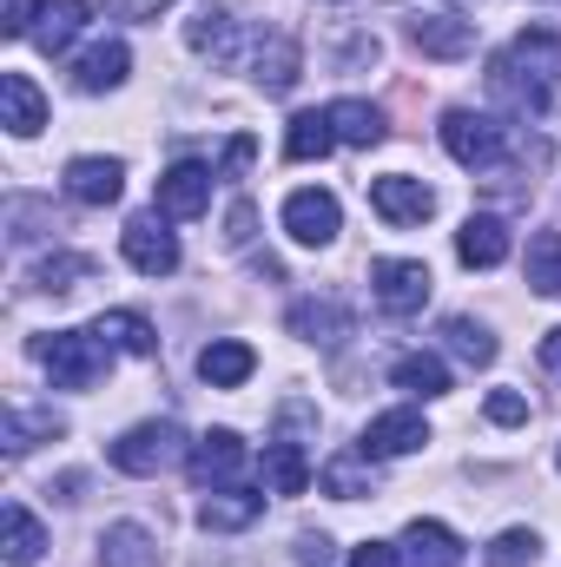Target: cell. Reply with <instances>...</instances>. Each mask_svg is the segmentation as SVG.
<instances>
[{"label":"cell","instance_id":"cell-14","mask_svg":"<svg viewBox=\"0 0 561 567\" xmlns=\"http://www.w3.org/2000/svg\"><path fill=\"white\" fill-rule=\"evenodd\" d=\"M126 73H133L126 40H93V47L73 60V86H80V93H113V86H126Z\"/></svg>","mask_w":561,"mask_h":567},{"label":"cell","instance_id":"cell-38","mask_svg":"<svg viewBox=\"0 0 561 567\" xmlns=\"http://www.w3.org/2000/svg\"><path fill=\"white\" fill-rule=\"evenodd\" d=\"M252 158H258V145L245 140V133H238V140L225 145V158H218V178H238V172H245Z\"/></svg>","mask_w":561,"mask_h":567},{"label":"cell","instance_id":"cell-8","mask_svg":"<svg viewBox=\"0 0 561 567\" xmlns=\"http://www.w3.org/2000/svg\"><path fill=\"white\" fill-rule=\"evenodd\" d=\"M370 205H377L384 225H422L436 212V192L410 172H384V178H370Z\"/></svg>","mask_w":561,"mask_h":567},{"label":"cell","instance_id":"cell-13","mask_svg":"<svg viewBox=\"0 0 561 567\" xmlns=\"http://www.w3.org/2000/svg\"><path fill=\"white\" fill-rule=\"evenodd\" d=\"M265 515V488H205V502H198V528H212V535H238V528H252Z\"/></svg>","mask_w":561,"mask_h":567},{"label":"cell","instance_id":"cell-26","mask_svg":"<svg viewBox=\"0 0 561 567\" xmlns=\"http://www.w3.org/2000/svg\"><path fill=\"white\" fill-rule=\"evenodd\" d=\"M330 145H337L330 106H324V113H297V120L284 126V158H290V165H310V158H324Z\"/></svg>","mask_w":561,"mask_h":567},{"label":"cell","instance_id":"cell-24","mask_svg":"<svg viewBox=\"0 0 561 567\" xmlns=\"http://www.w3.org/2000/svg\"><path fill=\"white\" fill-rule=\"evenodd\" d=\"M0 555H7L13 567H33L40 555H47V535H40V522H33L20 502L0 508Z\"/></svg>","mask_w":561,"mask_h":567},{"label":"cell","instance_id":"cell-21","mask_svg":"<svg viewBox=\"0 0 561 567\" xmlns=\"http://www.w3.org/2000/svg\"><path fill=\"white\" fill-rule=\"evenodd\" d=\"M252 80H258L265 93H290V86H297V40H290V33H265V40L252 47Z\"/></svg>","mask_w":561,"mask_h":567},{"label":"cell","instance_id":"cell-3","mask_svg":"<svg viewBox=\"0 0 561 567\" xmlns=\"http://www.w3.org/2000/svg\"><path fill=\"white\" fill-rule=\"evenodd\" d=\"M185 455H192V442H185L178 423H140L113 442V468H126V475H159V468H172Z\"/></svg>","mask_w":561,"mask_h":567},{"label":"cell","instance_id":"cell-19","mask_svg":"<svg viewBox=\"0 0 561 567\" xmlns=\"http://www.w3.org/2000/svg\"><path fill=\"white\" fill-rule=\"evenodd\" d=\"M86 33V0H40L33 13V47L40 53H67Z\"/></svg>","mask_w":561,"mask_h":567},{"label":"cell","instance_id":"cell-29","mask_svg":"<svg viewBox=\"0 0 561 567\" xmlns=\"http://www.w3.org/2000/svg\"><path fill=\"white\" fill-rule=\"evenodd\" d=\"M60 429L67 423H60L53 410H7V416H0V449H7V455H27L33 442H53Z\"/></svg>","mask_w":561,"mask_h":567},{"label":"cell","instance_id":"cell-6","mask_svg":"<svg viewBox=\"0 0 561 567\" xmlns=\"http://www.w3.org/2000/svg\"><path fill=\"white\" fill-rule=\"evenodd\" d=\"M284 231H290L297 245L324 251V245L344 231V212H337V198H330V192L304 185V192H290V198H284Z\"/></svg>","mask_w":561,"mask_h":567},{"label":"cell","instance_id":"cell-18","mask_svg":"<svg viewBox=\"0 0 561 567\" xmlns=\"http://www.w3.org/2000/svg\"><path fill=\"white\" fill-rule=\"evenodd\" d=\"M86 330H93L106 350H126V357H159V330L145 323L140 310H100Z\"/></svg>","mask_w":561,"mask_h":567},{"label":"cell","instance_id":"cell-37","mask_svg":"<svg viewBox=\"0 0 561 567\" xmlns=\"http://www.w3.org/2000/svg\"><path fill=\"white\" fill-rule=\"evenodd\" d=\"M489 423H529V396H516V390H496L489 396Z\"/></svg>","mask_w":561,"mask_h":567},{"label":"cell","instance_id":"cell-12","mask_svg":"<svg viewBox=\"0 0 561 567\" xmlns=\"http://www.w3.org/2000/svg\"><path fill=\"white\" fill-rule=\"evenodd\" d=\"M422 442H429V423H422L417 410H384V416H370V429H364V455L370 462H390V455H417Z\"/></svg>","mask_w":561,"mask_h":567},{"label":"cell","instance_id":"cell-30","mask_svg":"<svg viewBox=\"0 0 561 567\" xmlns=\"http://www.w3.org/2000/svg\"><path fill=\"white\" fill-rule=\"evenodd\" d=\"M330 126H337L344 145H377L384 140V113H377L370 100H337V106H330Z\"/></svg>","mask_w":561,"mask_h":567},{"label":"cell","instance_id":"cell-40","mask_svg":"<svg viewBox=\"0 0 561 567\" xmlns=\"http://www.w3.org/2000/svg\"><path fill=\"white\" fill-rule=\"evenodd\" d=\"M106 7H113L120 20H152V13H165L172 0H106Z\"/></svg>","mask_w":561,"mask_h":567},{"label":"cell","instance_id":"cell-36","mask_svg":"<svg viewBox=\"0 0 561 567\" xmlns=\"http://www.w3.org/2000/svg\"><path fill=\"white\" fill-rule=\"evenodd\" d=\"M80 278H93V258H73V251H67V258H47V265L33 271V290H53V297H60V290H73Z\"/></svg>","mask_w":561,"mask_h":567},{"label":"cell","instance_id":"cell-22","mask_svg":"<svg viewBox=\"0 0 561 567\" xmlns=\"http://www.w3.org/2000/svg\"><path fill=\"white\" fill-rule=\"evenodd\" d=\"M0 106H7V133H20V140H33L47 126V100L27 73H0Z\"/></svg>","mask_w":561,"mask_h":567},{"label":"cell","instance_id":"cell-31","mask_svg":"<svg viewBox=\"0 0 561 567\" xmlns=\"http://www.w3.org/2000/svg\"><path fill=\"white\" fill-rule=\"evenodd\" d=\"M529 290L536 297H561V231H536L529 238Z\"/></svg>","mask_w":561,"mask_h":567},{"label":"cell","instance_id":"cell-32","mask_svg":"<svg viewBox=\"0 0 561 567\" xmlns=\"http://www.w3.org/2000/svg\"><path fill=\"white\" fill-rule=\"evenodd\" d=\"M370 455L357 449V455H337V462H324V495H337V502H357V495H370Z\"/></svg>","mask_w":561,"mask_h":567},{"label":"cell","instance_id":"cell-28","mask_svg":"<svg viewBox=\"0 0 561 567\" xmlns=\"http://www.w3.org/2000/svg\"><path fill=\"white\" fill-rule=\"evenodd\" d=\"M290 337H304V343H337V337H350V310L344 303H290Z\"/></svg>","mask_w":561,"mask_h":567},{"label":"cell","instance_id":"cell-9","mask_svg":"<svg viewBox=\"0 0 561 567\" xmlns=\"http://www.w3.org/2000/svg\"><path fill=\"white\" fill-rule=\"evenodd\" d=\"M212 165H198V158H178L165 178H159V218H198L205 205H212Z\"/></svg>","mask_w":561,"mask_h":567},{"label":"cell","instance_id":"cell-5","mask_svg":"<svg viewBox=\"0 0 561 567\" xmlns=\"http://www.w3.org/2000/svg\"><path fill=\"white\" fill-rule=\"evenodd\" d=\"M120 251H126V265L145 271V278H172V271H178V238L165 231L159 212H140V218L120 231Z\"/></svg>","mask_w":561,"mask_h":567},{"label":"cell","instance_id":"cell-27","mask_svg":"<svg viewBox=\"0 0 561 567\" xmlns=\"http://www.w3.org/2000/svg\"><path fill=\"white\" fill-rule=\"evenodd\" d=\"M265 488L272 495H304L310 488V462H304V449L278 435V442H265Z\"/></svg>","mask_w":561,"mask_h":567},{"label":"cell","instance_id":"cell-10","mask_svg":"<svg viewBox=\"0 0 561 567\" xmlns=\"http://www.w3.org/2000/svg\"><path fill=\"white\" fill-rule=\"evenodd\" d=\"M410 47L429 53V60H462V53H476V20H462V13H410Z\"/></svg>","mask_w":561,"mask_h":567},{"label":"cell","instance_id":"cell-7","mask_svg":"<svg viewBox=\"0 0 561 567\" xmlns=\"http://www.w3.org/2000/svg\"><path fill=\"white\" fill-rule=\"evenodd\" d=\"M370 284H377V303H384L390 317H417L422 303H429V265H417V258H384V265H370Z\"/></svg>","mask_w":561,"mask_h":567},{"label":"cell","instance_id":"cell-44","mask_svg":"<svg viewBox=\"0 0 561 567\" xmlns=\"http://www.w3.org/2000/svg\"><path fill=\"white\" fill-rule=\"evenodd\" d=\"M555 462H561V455H555Z\"/></svg>","mask_w":561,"mask_h":567},{"label":"cell","instance_id":"cell-42","mask_svg":"<svg viewBox=\"0 0 561 567\" xmlns=\"http://www.w3.org/2000/svg\"><path fill=\"white\" fill-rule=\"evenodd\" d=\"M542 370H549V377H561V323L542 337Z\"/></svg>","mask_w":561,"mask_h":567},{"label":"cell","instance_id":"cell-39","mask_svg":"<svg viewBox=\"0 0 561 567\" xmlns=\"http://www.w3.org/2000/svg\"><path fill=\"white\" fill-rule=\"evenodd\" d=\"M350 567H404V555H397V548H384V542H364V548L350 555Z\"/></svg>","mask_w":561,"mask_h":567},{"label":"cell","instance_id":"cell-11","mask_svg":"<svg viewBox=\"0 0 561 567\" xmlns=\"http://www.w3.org/2000/svg\"><path fill=\"white\" fill-rule=\"evenodd\" d=\"M238 468H245V442H238L232 429L198 435V442H192V455H185V475H192L198 488H225Z\"/></svg>","mask_w":561,"mask_h":567},{"label":"cell","instance_id":"cell-16","mask_svg":"<svg viewBox=\"0 0 561 567\" xmlns=\"http://www.w3.org/2000/svg\"><path fill=\"white\" fill-rule=\"evenodd\" d=\"M397 555H404V567H462V542L442 528V522H410L404 528V542H397Z\"/></svg>","mask_w":561,"mask_h":567},{"label":"cell","instance_id":"cell-15","mask_svg":"<svg viewBox=\"0 0 561 567\" xmlns=\"http://www.w3.org/2000/svg\"><path fill=\"white\" fill-rule=\"evenodd\" d=\"M126 192V165L120 158H67V198L80 205H113Z\"/></svg>","mask_w":561,"mask_h":567},{"label":"cell","instance_id":"cell-4","mask_svg":"<svg viewBox=\"0 0 561 567\" xmlns=\"http://www.w3.org/2000/svg\"><path fill=\"white\" fill-rule=\"evenodd\" d=\"M502 140H509V133H502L489 113H469V106H449V113H442V145H449V158L469 165V172L496 165V158H502Z\"/></svg>","mask_w":561,"mask_h":567},{"label":"cell","instance_id":"cell-41","mask_svg":"<svg viewBox=\"0 0 561 567\" xmlns=\"http://www.w3.org/2000/svg\"><path fill=\"white\" fill-rule=\"evenodd\" d=\"M297 561H304V567H324V561H330V542H324V535H304V542H297Z\"/></svg>","mask_w":561,"mask_h":567},{"label":"cell","instance_id":"cell-20","mask_svg":"<svg viewBox=\"0 0 561 567\" xmlns=\"http://www.w3.org/2000/svg\"><path fill=\"white\" fill-rule=\"evenodd\" d=\"M252 370H258V357H252V343H238V337H218V343L198 350V377H205L212 390H238Z\"/></svg>","mask_w":561,"mask_h":567},{"label":"cell","instance_id":"cell-2","mask_svg":"<svg viewBox=\"0 0 561 567\" xmlns=\"http://www.w3.org/2000/svg\"><path fill=\"white\" fill-rule=\"evenodd\" d=\"M33 357L47 363L53 390H93V383L113 370V350H106L93 330H53V337L33 343Z\"/></svg>","mask_w":561,"mask_h":567},{"label":"cell","instance_id":"cell-1","mask_svg":"<svg viewBox=\"0 0 561 567\" xmlns=\"http://www.w3.org/2000/svg\"><path fill=\"white\" fill-rule=\"evenodd\" d=\"M561 86V33L555 27H522L496 60H489V93L516 113H542Z\"/></svg>","mask_w":561,"mask_h":567},{"label":"cell","instance_id":"cell-33","mask_svg":"<svg viewBox=\"0 0 561 567\" xmlns=\"http://www.w3.org/2000/svg\"><path fill=\"white\" fill-rule=\"evenodd\" d=\"M442 337H449V350L469 363V370H482V363H496V337L476 323V317H449L442 323Z\"/></svg>","mask_w":561,"mask_h":567},{"label":"cell","instance_id":"cell-43","mask_svg":"<svg viewBox=\"0 0 561 567\" xmlns=\"http://www.w3.org/2000/svg\"><path fill=\"white\" fill-rule=\"evenodd\" d=\"M232 245H245L252 238V205H232V231H225Z\"/></svg>","mask_w":561,"mask_h":567},{"label":"cell","instance_id":"cell-17","mask_svg":"<svg viewBox=\"0 0 561 567\" xmlns=\"http://www.w3.org/2000/svg\"><path fill=\"white\" fill-rule=\"evenodd\" d=\"M456 258H462L469 271H496V265L509 258V225H502V218H489V212H482V218H469V225L456 231Z\"/></svg>","mask_w":561,"mask_h":567},{"label":"cell","instance_id":"cell-23","mask_svg":"<svg viewBox=\"0 0 561 567\" xmlns=\"http://www.w3.org/2000/svg\"><path fill=\"white\" fill-rule=\"evenodd\" d=\"M100 567H159V542L145 535L140 522H113L100 535Z\"/></svg>","mask_w":561,"mask_h":567},{"label":"cell","instance_id":"cell-34","mask_svg":"<svg viewBox=\"0 0 561 567\" xmlns=\"http://www.w3.org/2000/svg\"><path fill=\"white\" fill-rule=\"evenodd\" d=\"M185 40H192V53H212V60H225V53H232V13L205 7V13L185 27Z\"/></svg>","mask_w":561,"mask_h":567},{"label":"cell","instance_id":"cell-25","mask_svg":"<svg viewBox=\"0 0 561 567\" xmlns=\"http://www.w3.org/2000/svg\"><path fill=\"white\" fill-rule=\"evenodd\" d=\"M390 383L397 390H410V396H449V363L442 357H429V350H410V357H397L390 363Z\"/></svg>","mask_w":561,"mask_h":567},{"label":"cell","instance_id":"cell-35","mask_svg":"<svg viewBox=\"0 0 561 567\" xmlns=\"http://www.w3.org/2000/svg\"><path fill=\"white\" fill-rule=\"evenodd\" d=\"M536 555H542L536 528H502V535L489 542V567H536Z\"/></svg>","mask_w":561,"mask_h":567}]
</instances>
